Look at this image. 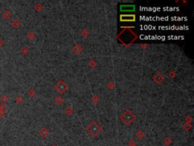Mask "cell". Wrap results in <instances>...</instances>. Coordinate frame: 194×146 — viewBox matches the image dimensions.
Returning <instances> with one entry per match:
<instances>
[{
	"instance_id": "obj_8",
	"label": "cell",
	"mask_w": 194,
	"mask_h": 146,
	"mask_svg": "<svg viewBox=\"0 0 194 146\" xmlns=\"http://www.w3.org/2000/svg\"><path fill=\"white\" fill-rule=\"evenodd\" d=\"M5 117V113H4V110L2 109H0V117Z\"/></svg>"
},
{
	"instance_id": "obj_5",
	"label": "cell",
	"mask_w": 194,
	"mask_h": 146,
	"mask_svg": "<svg viewBox=\"0 0 194 146\" xmlns=\"http://www.w3.org/2000/svg\"><path fill=\"white\" fill-rule=\"evenodd\" d=\"M134 15H122L120 16V20L121 21H134Z\"/></svg>"
},
{
	"instance_id": "obj_4",
	"label": "cell",
	"mask_w": 194,
	"mask_h": 146,
	"mask_svg": "<svg viewBox=\"0 0 194 146\" xmlns=\"http://www.w3.org/2000/svg\"><path fill=\"white\" fill-rule=\"evenodd\" d=\"M12 16V13L11 12V11H9L8 9H6L2 13V17L5 18V19H9Z\"/></svg>"
},
{
	"instance_id": "obj_3",
	"label": "cell",
	"mask_w": 194,
	"mask_h": 146,
	"mask_svg": "<svg viewBox=\"0 0 194 146\" xmlns=\"http://www.w3.org/2000/svg\"><path fill=\"white\" fill-rule=\"evenodd\" d=\"M135 10V7L133 5H123L120 6V11L122 12H133Z\"/></svg>"
},
{
	"instance_id": "obj_7",
	"label": "cell",
	"mask_w": 194,
	"mask_h": 146,
	"mask_svg": "<svg viewBox=\"0 0 194 146\" xmlns=\"http://www.w3.org/2000/svg\"><path fill=\"white\" fill-rule=\"evenodd\" d=\"M7 97H6V95H4L2 97V98H1V101H3V103H6V101H7Z\"/></svg>"
},
{
	"instance_id": "obj_1",
	"label": "cell",
	"mask_w": 194,
	"mask_h": 146,
	"mask_svg": "<svg viewBox=\"0 0 194 146\" xmlns=\"http://www.w3.org/2000/svg\"><path fill=\"white\" fill-rule=\"evenodd\" d=\"M99 130H100V128L96 123H93L88 127V131L92 135H96L99 132Z\"/></svg>"
},
{
	"instance_id": "obj_9",
	"label": "cell",
	"mask_w": 194,
	"mask_h": 146,
	"mask_svg": "<svg viewBox=\"0 0 194 146\" xmlns=\"http://www.w3.org/2000/svg\"><path fill=\"white\" fill-rule=\"evenodd\" d=\"M4 43H5V42H4V40H3L1 37H0V48H1L2 46L4 45Z\"/></svg>"
},
{
	"instance_id": "obj_6",
	"label": "cell",
	"mask_w": 194,
	"mask_h": 146,
	"mask_svg": "<svg viewBox=\"0 0 194 146\" xmlns=\"http://www.w3.org/2000/svg\"><path fill=\"white\" fill-rule=\"evenodd\" d=\"M20 24H20V22H19V20L17 19V18L14 19L13 22H12V26L14 28H18L20 26Z\"/></svg>"
},
{
	"instance_id": "obj_2",
	"label": "cell",
	"mask_w": 194,
	"mask_h": 146,
	"mask_svg": "<svg viewBox=\"0 0 194 146\" xmlns=\"http://www.w3.org/2000/svg\"><path fill=\"white\" fill-rule=\"evenodd\" d=\"M134 119V117L133 114L129 112V111H126L123 115H122V119L123 121L126 123H130Z\"/></svg>"
}]
</instances>
